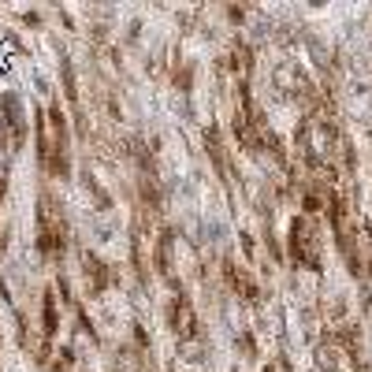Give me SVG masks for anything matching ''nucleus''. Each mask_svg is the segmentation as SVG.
Instances as JSON below:
<instances>
[{
	"mask_svg": "<svg viewBox=\"0 0 372 372\" xmlns=\"http://www.w3.org/2000/svg\"><path fill=\"white\" fill-rule=\"evenodd\" d=\"M71 242V228H67V212H63V201L52 194L49 186H41L38 194V234H34V246L45 261L60 265L63 253H67Z\"/></svg>",
	"mask_w": 372,
	"mask_h": 372,
	"instance_id": "obj_1",
	"label": "nucleus"
},
{
	"mask_svg": "<svg viewBox=\"0 0 372 372\" xmlns=\"http://www.w3.org/2000/svg\"><path fill=\"white\" fill-rule=\"evenodd\" d=\"M287 257L294 268L305 272H320L324 268V239H320V223L298 212L287 228Z\"/></svg>",
	"mask_w": 372,
	"mask_h": 372,
	"instance_id": "obj_2",
	"label": "nucleus"
},
{
	"mask_svg": "<svg viewBox=\"0 0 372 372\" xmlns=\"http://www.w3.org/2000/svg\"><path fill=\"white\" fill-rule=\"evenodd\" d=\"M26 145V108L15 94H0V149L19 153Z\"/></svg>",
	"mask_w": 372,
	"mask_h": 372,
	"instance_id": "obj_3",
	"label": "nucleus"
},
{
	"mask_svg": "<svg viewBox=\"0 0 372 372\" xmlns=\"http://www.w3.org/2000/svg\"><path fill=\"white\" fill-rule=\"evenodd\" d=\"M153 268H157V276L171 287V294L183 290V283H179V276H175V231H171L168 223H160V228L153 231Z\"/></svg>",
	"mask_w": 372,
	"mask_h": 372,
	"instance_id": "obj_4",
	"label": "nucleus"
},
{
	"mask_svg": "<svg viewBox=\"0 0 372 372\" xmlns=\"http://www.w3.org/2000/svg\"><path fill=\"white\" fill-rule=\"evenodd\" d=\"M220 272H223L228 290H231V294H239L242 305H261V287H257V279H253L250 265H239V261L228 253V257L220 261Z\"/></svg>",
	"mask_w": 372,
	"mask_h": 372,
	"instance_id": "obj_5",
	"label": "nucleus"
},
{
	"mask_svg": "<svg viewBox=\"0 0 372 372\" xmlns=\"http://www.w3.org/2000/svg\"><path fill=\"white\" fill-rule=\"evenodd\" d=\"M164 320H168V328L175 331V342H183V339H190V335L201 331V324H197V313H194V302H190L183 290H175V294L168 298Z\"/></svg>",
	"mask_w": 372,
	"mask_h": 372,
	"instance_id": "obj_6",
	"label": "nucleus"
},
{
	"mask_svg": "<svg viewBox=\"0 0 372 372\" xmlns=\"http://www.w3.org/2000/svg\"><path fill=\"white\" fill-rule=\"evenodd\" d=\"M78 261H83V279H86V298H101L112 283H120V276H116L112 268L105 265L101 257H97L94 250H78Z\"/></svg>",
	"mask_w": 372,
	"mask_h": 372,
	"instance_id": "obj_7",
	"label": "nucleus"
},
{
	"mask_svg": "<svg viewBox=\"0 0 372 372\" xmlns=\"http://www.w3.org/2000/svg\"><path fill=\"white\" fill-rule=\"evenodd\" d=\"M205 149H208V160H212L216 175H220V183L231 186V183H234V168H231V157H228V145H223L220 131H216L212 123L205 127Z\"/></svg>",
	"mask_w": 372,
	"mask_h": 372,
	"instance_id": "obj_8",
	"label": "nucleus"
},
{
	"mask_svg": "<svg viewBox=\"0 0 372 372\" xmlns=\"http://www.w3.org/2000/svg\"><path fill=\"white\" fill-rule=\"evenodd\" d=\"M228 71L234 78H239V83H250V75H253V49L242 38H234L231 41V49H228Z\"/></svg>",
	"mask_w": 372,
	"mask_h": 372,
	"instance_id": "obj_9",
	"label": "nucleus"
},
{
	"mask_svg": "<svg viewBox=\"0 0 372 372\" xmlns=\"http://www.w3.org/2000/svg\"><path fill=\"white\" fill-rule=\"evenodd\" d=\"M60 331V305H56V290H41V335L45 339H56Z\"/></svg>",
	"mask_w": 372,
	"mask_h": 372,
	"instance_id": "obj_10",
	"label": "nucleus"
},
{
	"mask_svg": "<svg viewBox=\"0 0 372 372\" xmlns=\"http://www.w3.org/2000/svg\"><path fill=\"white\" fill-rule=\"evenodd\" d=\"M60 78H63V97L71 101L75 112H83V94H78V78H75V63L67 52H60Z\"/></svg>",
	"mask_w": 372,
	"mask_h": 372,
	"instance_id": "obj_11",
	"label": "nucleus"
},
{
	"mask_svg": "<svg viewBox=\"0 0 372 372\" xmlns=\"http://www.w3.org/2000/svg\"><path fill=\"white\" fill-rule=\"evenodd\" d=\"M339 358H342V350L331 342V335L316 342V350H313V365H316V372H339Z\"/></svg>",
	"mask_w": 372,
	"mask_h": 372,
	"instance_id": "obj_12",
	"label": "nucleus"
},
{
	"mask_svg": "<svg viewBox=\"0 0 372 372\" xmlns=\"http://www.w3.org/2000/svg\"><path fill=\"white\" fill-rule=\"evenodd\" d=\"M179 353H183V361H190V365L205 361V358H208V339H205V331H197V335H190V339L179 342Z\"/></svg>",
	"mask_w": 372,
	"mask_h": 372,
	"instance_id": "obj_13",
	"label": "nucleus"
},
{
	"mask_svg": "<svg viewBox=\"0 0 372 372\" xmlns=\"http://www.w3.org/2000/svg\"><path fill=\"white\" fill-rule=\"evenodd\" d=\"M83 186H86V194L89 197H94V205L97 208H101V212H108V208H112V194H108V190L101 186V183H97V179H94V171H83Z\"/></svg>",
	"mask_w": 372,
	"mask_h": 372,
	"instance_id": "obj_14",
	"label": "nucleus"
},
{
	"mask_svg": "<svg viewBox=\"0 0 372 372\" xmlns=\"http://www.w3.org/2000/svg\"><path fill=\"white\" fill-rule=\"evenodd\" d=\"M234 350H242V358L253 361V358H257V342H253V335L250 331H239V335H234Z\"/></svg>",
	"mask_w": 372,
	"mask_h": 372,
	"instance_id": "obj_15",
	"label": "nucleus"
},
{
	"mask_svg": "<svg viewBox=\"0 0 372 372\" xmlns=\"http://www.w3.org/2000/svg\"><path fill=\"white\" fill-rule=\"evenodd\" d=\"M175 86H179V94H190V86H194V71H190V63H175Z\"/></svg>",
	"mask_w": 372,
	"mask_h": 372,
	"instance_id": "obj_16",
	"label": "nucleus"
},
{
	"mask_svg": "<svg viewBox=\"0 0 372 372\" xmlns=\"http://www.w3.org/2000/svg\"><path fill=\"white\" fill-rule=\"evenodd\" d=\"M261 372H290V361L287 358H268V365Z\"/></svg>",
	"mask_w": 372,
	"mask_h": 372,
	"instance_id": "obj_17",
	"label": "nucleus"
},
{
	"mask_svg": "<svg viewBox=\"0 0 372 372\" xmlns=\"http://www.w3.org/2000/svg\"><path fill=\"white\" fill-rule=\"evenodd\" d=\"M239 242H242V250H246V257L253 261V234H246V231H242V234H239Z\"/></svg>",
	"mask_w": 372,
	"mask_h": 372,
	"instance_id": "obj_18",
	"label": "nucleus"
},
{
	"mask_svg": "<svg viewBox=\"0 0 372 372\" xmlns=\"http://www.w3.org/2000/svg\"><path fill=\"white\" fill-rule=\"evenodd\" d=\"M228 19L231 23H242V19H246V8H228Z\"/></svg>",
	"mask_w": 372,
	"mask_h": 372,
	"instance_id": "obj_19",
	"label": "nucleus"
},
{
	"mask_svg": "<svg viewBox=\"0 0 372 372\" xmlns=\"http://www.w3.org/2000/svg\"><path fill=\"white\" fill-rule=\"evenodd\" d=\"M23 23L26 26H41V15L38 12H23Z\"/></svg>",
	"mask_w": 372,
	"mask_h": 372,
	"instance_id": "obj_20",
	"label": "nucleus"
},
{
	"mask_svg": "<svg viewBox=\"0 0 372 372\" xmlns=\"http://www.w3.org/2000/svg\"><path fill=\"white\" fill-rule=\"evenodd\" d=\"M4 194H8V175L0 171V201H4Z\"/></svg>",
	"mask_w": 372,
	"mask_h": 372,
	"instance_id": "obj_21",
	"label": "nucleus"
},
{
	"mask_svg": "<svg viewBox=\"0 0 372 372\" xmlns=\"http://www.w3.org/2000/svg\"><path fill=\"white\" fill-rule=\"evenodd\" d=\"M112 372H120V369H112Z\"/></svg>",
	"mask_w": 372,
	"mask_h": 372,
	"instance_id": "obj_22",
	"label": "nucleus"
}]
</instances>
